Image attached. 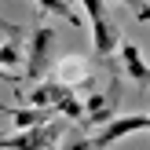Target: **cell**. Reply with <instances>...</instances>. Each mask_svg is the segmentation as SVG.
I'll return each mask as SVG.
<instances>
[{"mask_svg":"<svg viewBox=\"0 0 150 150\" xmlns=\"http://www.w3.org/2000/svg\"><path fill=\"white\" fill-rule=\"evenodd\" d=\"M66 4H70V7H73V4H77V0H66Z\"/></svg>","mask_w":150,"mask_h":150,"instance_id":"16","label":"cell"},{"mask_svg":"<svg viewBox=\"0 0 150 150\" xmlns=\"http://www.w3.org/2000/svg\"><path fill=\"white\" fill-rule=\"evenodd\" d=\"M51 48H55V29L51 26H37L29 33V40L22 44V66H26L29 81H40L51 66Z\"/></svg>","mask_w":150,"mask_h":150,"instance_id":"3","label":"cell"},{"mask_svg":"<svg viewBox=\"0 0 150 150\" xmlns=\"http://www.w3.org/2000/svg\"><path fill=\"white\" fill-rule=\"evenodd\" d=\"M7 110H11V106H0V114H7Z\"/></svg>","mask_w":150,"mask_h":150,"instance_id":"15","label":"cell"},{"mask_svg":"<svg viewBox=\"0 0 150 150\" xmlns=\"http://www.w3.org/2000/svg\"><path fill=\"white\" fill-rule=\"evenodd\" d=\"M146 128H150V117H146V114L110 117L106 125H99V136H92V146H95V150H106V146L121 143L125 136H136V132H146Z\"/></svg>","mask_w":150,"mask_h":150,"instance_id":"4","label":"cell"},{"mask_svg":"<svg viewBox=\"0 0 150 150\" xmlns=\"http://www.w3.org/2000/svg\"><path fill=\"white\" fill-rule=\"evenodd\" d=\"M55 114H62V117H70V121H81V114H84V110H81V99L77 95H66V99H59V106H55Z\"/></svg>","mask_w":150,"mask_h":150,"instance_id":"12","label":"cell"},{"mask_svg":"<svg viewBox=\"0 0 150 150\" xmlns=\"http://www.w3.org/2000/svg\"><path fill=\"white\" fill-rule=\"evenodd\" d=\"M66 95H70V88L48 77V81H37V88L26 95V103H29V106H37V110H55L59 99H66Z\"/></svg>","mask_w":150,"mask_h":150,"instance_id":"7","label":"cell"},{"mask_svg":"<svg viewBox=\"0 0 150 150\" xmlns=\"http://www.w3.org/2000/svg\"><path fill=\"white\" fill-rule=\"evenodd\" d=\"M59 150H95V146H92V136L70 132V136H62V146H59Z\"/></svg>","mask_w":150,"mask_h":150,"instance_id":"13","label":"cell"},{"mask_svg":"<svg viewBox=\"0 0 150 150\" xmlns=\"http://www.w3.org/2000/svg\"><path fill=\"white\" fill-rule=\"evenodd\" d=\"M117 81L110 84V92H92L88 99H81V121L77 125H84V128H99V125H106L110 117H114V110H117Z\"/></svg>","mask_w":150,"mask_h":150,"instance_id":"5","label":"cell"},{"mask_svg":"<svg viewBox=\"0 0 150 150\" xmlns=\"http://www.w3.org/2000/svg\"><path fill=\"white\" fill-rule=\"evenodd\" d=\"M40 11H48V15H59V18H70V26H81V18L73 15V7L66 4V0H33Z\"/></svg>","mask_w":150,"mask_h":150,"instance_id":"11","label":"cell"},{"mask_svg":"<svg viewBox=\"0 0 150 150\" xmlns=\"http://www.w3.org/2000/svg\"><path fill=\"white\" fill-rule=\"evenodd\" d=\"M92 62L88 59H81V55H66V59H59L55 66H51V81H59V84H66L70 92H77V88H88L92 84Z\"/></svg>","mask_w":150,"mask_h":150,"instance_id":"6","label":"cell"},{"mask_svg":"<svg viewBox=\"0 0 150 150\" xmlns=\"http://www.w3.org/2000/svg\"><path fill=\"white\" fill-rule=\"evenodd\" d=\"M117 55H121L125 73H128V77L143 88V84H146V59H143V48H139V44H132V40H121V44H117Z\"/></svg>","mask_w":150,"mask_h":150,"instance_id":"8","label":"cell"},{"mask_svg":"<svg viewBox=\"0 0 150 150\" xmlns=\"http://www.w3.org/2000/svg\"><path fill=\"white\" fill-rule=\"evenodd\" d=\"M121 4H125V7H132L139 22H146V0H121Z\"/></svg>","mask_w":150,"mask_h":150,"instance_id":"14","label":"cell"},{"mask_svg":"<svg viewBox=\"0 0 150 150\" xmlns=\"http://www.w3.org/2000/svg\"><path fill=\"white\" fill-rule=\"evenodd\" d=\"M88 11V22H92V40H95V55L99 59H110L117 51V44H121V29H117V22L110 18L106 11V0H81Z\"/></svg>","mask_w":150,"mask_h":150,"instance_id":"1","label":"cell"},{"mask_svg":"<svg viewBox=\"0 0 150 150\" xmlns=\"http://www.w3.org/2000/svg\"><path fill=\"white\" fill-rule=\"evenodd\" d=\"M51 114H55V110H37V106H15V110H7V117H11L15 128H33V125H44V121H51Z\"/></svg>","mask_w":150,"mask_h":150,"instance_id":"9","label":"cell"},{"mask_svg":"<svg viewBox=\"0 0 150 150\" xmlns=\"http://www.w3.org/2000/svg\"><path fill=\"white\" fill-rule=\"evenodd\" d=\"M22 66V29H15L11 40L0 44V70H15Z\"/></svg>","mask_w":150,"mask_h":150,"instance_id":"10","label":"cell"},{"mask_svg":"<svg viewBox=\"0 0 150 150\" xmlns=\"http://www.w3.org/2000/svg\"><path fill=\"white\" fill-rule=\"evenodd\" d=\"M62 121H44L33 128H18L11 136H0V150H51L62 139Z\"/></svg>","mask_w":150,"mask_h":150,"instance_id":"2","label":"cell"}]
</instances>
